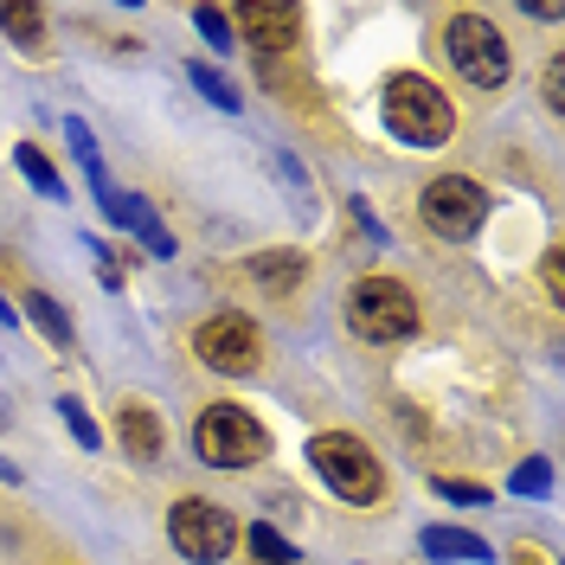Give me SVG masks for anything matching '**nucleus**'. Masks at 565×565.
Instances as JSON below:
<instances>
[{"mask_svg": "<svg viewBox=\"0 0 565 565\" xmlns=\"http://www.w3.org/2000/svg\"><path fill=\"white\" fill-rule=\"evenodd\" d=\"M26 316L45 328V341H58V348H71V316L52 302V296H26Z\"/></svg>", "mask_w": 565, "mask_h": 565, "instance_id": "17", "label": "nucleus"}, {"mask_svg": "<svg viewBox=\"0 0 565 565\" xmlns=\"http://www.w3.org/2000/svg\"><path fill=\"white\" fill-rule=\"evenodd\" d=\"M13 161H20V174L33 180V186L45 193V200H65V180H58V168L45 161V148H33V141H20V148H13Z\"/></svg>", "mask_w": 565, "mask_h": 565, "instance_id": "15", "label": "nucleus"}, {"mask_svg": "<svg viewBox=\"0 0 565 565\" xmlns=\"http://www.w3.org/2000/svg\"><path fill=\"white\" fill-rule=\"evenodd\" d=\"M168 533H174L180 559H193V565L232 559V546H238V521H232V508H218V501H200V494L174 501V514H168Z\"/></svg>", "mask_w": 565, "mask_h": 565, "instance_id": "6", "label": "nucleus"}, {"mask_svg": "<svg viewBox=\"0 0 565 565\" xmlns=\"http://www.w3.org/2000/svg\"><path fill=\"white\" fill-rule=\"evenodd\" d=\"M250 277L264 282V289H277V296H289V289L302 282V250H264V257L250 264Z\"/></svg>", "mask_w": 565, "mask_h": 565, "instance_id": "14", "label": "nucleus"}, {"mask_svg": "<svg viewBox=\"0 0 565 565\" xmlns=\"http://www.w3.org/2000/svg\"><path fill=\"white\" fill-rule=\"evenodd\" d=\"M116 437H122V450L141 457V462H154L161 444H168V430H161V418H154L148 405H122V412H116Z\"/></svg>", "mask_w": 565, "mask_h": 565, "instance_id": "10", "label": "nucleus"}, {"mask_svg": "<svg viewBox=\"0 0 565 565\" xmlns=\"http://www.w3.org/2000/svg\"><path fill=\"white\" fill-rule=\"evenodd\" d=\"M380 109H386V129L405 148H444L450 141V129H457V109H450V97L430 84V77H418V71H398V77H386V97H380Z\"/></svg>", "mask_w": 565, "mask_h": 565, "instance_id": "1", "label": "nucleus"}, {"mask_svg": "<svg viewBox=\"0 0 565 565\" xmlns=\"http://www.w3.org/2000/svg\"><path fill=\"white\" fill-rule=\"evenodd\" d=\"M193 450L212 469H250L270 450V437H264V424L250 418L245 405H206L200 424H193Z\"/></svg>", "mask_w": 565, "mask_h": 565, "instance_id": "3", "label": "nucleus"}, {"mask_svg": "<svg viewBox=\"0 0 565 565\" xmlns=\"http://www.w3.org/2000/svg\"><path fill=\"white\" fill-rule=\"evenodd\" d=\"M0 33L13 39L20 52H39V45H45V13L26 7V0H7V7H0Z\"/></svg>", "mask_w": 565, "mask_h": 565, "instance_id": "12", "label": "nucleus"}, {"mask_svg": "<svg viewBox=\"0 0 565 565\" xmlns=\"http://www.w3.org/2000/svg\"><path fill=\"white\" fill-rule=\"evenodd\" d=\"M546 489H553V462L546 457H533L514 469V494H546Z\"/></svg>", "mask_w": 565, "mask_h": 565, "instance_id": "21", "label": "nucleus"}, {"mask_svg": "<svg viewBox=\"0 0 565 565\" xmlns=\"http://www.w3.org/2000/svg\"><path fill=\"white\" fill-rule=\"evenodd\" d=\"M193 353L206 360L212 373H250L257 353H264V341H257V328H250L245 316H212V321H200Z\"/></svg>", "mask_w": 565, "mask_h": 565, "instance_id": "8", "label": "nucleus"}, {"mask_svg": "<svg viewBox=\"0 0 565 565\" xmlns=\"http://www.w3.org/2000/svg\"><path fill=\"white\" fill-rule=\"evenodd\" d=\"M58 418L71 424V437H77V444H84V450H97V444H104V430H97V424H90V412H84V405H77V398H58Z\"/></svg>", "mask_w": 565, "mask_h": 565, "instance_id": "19", "label": "nucleus"}, {"mask_svg": "<svg viewBox=\"0 0 565 565\" xmlns=\"http://www.w3.org/2000/svg\"><path fill=\"white\" fill-rule=\"evenodd\" d=\"M444 58H450L457 77H469L476 90L508 84V45H501V33H494L482 13H450V26H444Z\"/></svg>", "mask_w": 565, "mask_h": 565, "instance_id": "4", "label": "nucleus"}, {"mask_svg": "<svg viewBox=\"0 0 565 565\" xmlns=\"http://www.w3.org/2000/svg\"><path fill=\"white\" fill-rule=\"evenodd\" d=\"M430 559H489V546L476 540V533H462V527H424L418 540Z\"/></svg>", "mask_w": 565, "mask_h": 565, "instance_id": "13", "label": "nucleus"}, {"mask_svg": "<svg viewBox=\"0 0 565 565\" xmlns=\"http://www.w3.org/2000/svg\"><path fill=\"white\" fill-rule=\"evenodd\" d=\"M540 277H546V296L559 302V296H565V257H559V250H546V270H540Z\"/></svg>", "mask_w": 565, "mask_h": 565, "instance_id": "25", "label": "nucleus"}, {"mask_svg": "<svg viewBox=\"0 0 565 565\" xmlns=\"http://www.w3.org/2000/svg\"><path fill=\"white\" fill-rule=\"evenodd\" d=\"M437 494L444 501H469V508H489V489L482 482H457V476H437Z\"/></svg>", "mask_w": 565, "mask_h": 565, "instance_id": "23", "label": "nucleus"}, {"mask_svg": "<svg viewBox=\"0 0 565 565\" xmlns=\"http://www.w3.org/2000/svg\"><path fill=\"white\" fill-rule=\"evenodd\" d=\"M65 141H71V154H77V168H84V180H90V193H97V206H104L109 193V174H104V154H97V136L77 122V116H65Z\"/></svg>", "mask_w": 565, "mask_h": 565, "instance_id": "11", "label": "nucleus"}, {"mask_svg": "<svg viewBox=\"0 0 565 565\" xmlns=\"http://www.w3.org/2000/svg\"><path fill=\"white\" fill-rule=\"evenodd\" d=\"M250 553H257V565H296V559H302V553H296L277 527H264V521L250 527Z\"/></svg>", "mask_w": 565, "mask_h": 565, "instance_id": "18", "label": "nucleus"}, {"mask_svg": "<svg viewBox=\"0 0 565 565\" xmlns=\"http://www.w3.org/2000/svg\"><path fill=\"white\" fill-rule=\"evenodd\" d=\"M540 90H546V109H565V58L546 65V84H540Z\"/></svg>", "mask_w": 565, "mask_h": 565, "instance_id": "24", "label": "nucleus"}, {"mask_svg": "<svg viewBox=\"0 0 565 565\" xmlns=\"http://www.w3.org/2000/svg\"><path fill=\"white\" fill-rule=\"evenodd\" d=\"M136 232H141V245L154 250V257H174V232H168V225H161L154 212H141V218H136Z\"/></svg>", "mask_w": 565, "mask_h": 565, "instance_id": "22", "label": "nucleus"}, {"mask_svg": "<svg viewBox=\"0 0 565 565\" xmlns=\"http://www.w3.org/2000/svg\"><path fill=\"white\" fill-rule=\"evenodd\" d=\"M186 77H193V90H200V97H212V104L225 109V116H238V109H245L238 84H232L225 71H212V65H186Z\"/></svg>", "mask_w": 565, "mask_h": 565, "instance_id": "16", "label": "nucleus"}, {"mask_svg": "<svg viewBox=\"0 0 565 565\" xmlns=\"http://www.w3.org/2000/svg\"><path fill=\"white\" fill-rule=\"evenodd\" d=\"M348 321H353V334H366V341H405V334L418 328V302H412L405 282L366 277V282H353Z\"/></svg>", "mask_w": 565, "mask_h": 565, "instance_id": "5", "label": "nucleus"}, {"mask_svg": "<svg viewBox=\"0 0 565 565\" xmlns=\"http://www.w3.org/2000/svg\"><path fill=\"white\" fill-rule=\"evenodd\" d=\"M193 26L212 39V52H232V13H218V7H193Z\"/></svg>", "mask_w": 565, "mask_h": 565, "instance_id": "20", "label": "nucleus"}, {"mask_svg": "<svg viewBox=\"0 0 565 565\" xmlns=\"http://www.w3.org/2000/svg\"><path fill=\"white\" fill-rule=\"evenodd\" d=\"M0 321H7V328H13V302H7V296H0Z\"/></svg>", "mask_w": 565, "mask_h": 565, "instance_id": "26", "label": "nucleus"}, {"mask_svg": "<svg viewBox=\"0 0 565 565\" xmlns=\"http://www.w3.org/2000/svg\"><path fill=\"white\" fill-rule=\"evenodd\" d=\"M238 26L250 33L257 52H289L296 33H302V7H289V0H264V7H238Z\"/></svg>", "mask_w": 565, "mask_h": 565, "instance_id": "9", "label": "nucleus"}, {"mask_svg": "<svg viewBox=\"0 0 565 565\" xmlns=\"http://www.w3.org/2000/svg\"><path fill=\"white\" fill-rule=\"evenodd\" d=\"M424 225L430 232H444V238H469V232H482V218H489V193L476 186L469 174H444L424 186Z\"/></svg>", "mask_w": 565, "mask_h": 565, "instance_id": "7", "label": "nucleus"}, {"mask_svg": "<svg viewBox=\"0 0 565 565\" xmlns=\"http://www.w3.org/2000/svg\"><path fill=\"white\" fill-rule=\"evenodd\" d=\"M309 462H316V476L341 494V501H360V508H366V501L386 494V469H380V457H373L360 437H348V430H321L316 444H309Z\"/></svg>", "mask_w": 565, "mask_h": 565, "instance_id": "2", "label": "nucleus"}]
</instances>
